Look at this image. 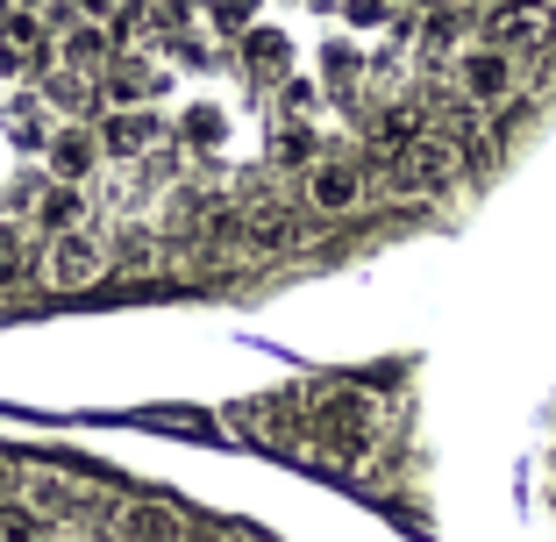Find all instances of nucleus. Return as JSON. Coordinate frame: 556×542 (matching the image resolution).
Segmentation results:
<instances>
[{"instance_id":"obj_15","label":"nucleus","mask_w":556,"mask_h":542,"mask_svg":"<svg viewBox=\"0 0 556 542\" xmlns=\"http://www.w3.org/2000/svg\"><path fill=\"white\" fill-rule=\"evenodd\" d=\"M286 65H293V50H286V36H278V29H250V36H243V72L278 79Z\"/></svg>"},{"instance_id":"obj_12","label":"nucleus","mask_w":556,"mask_h":542,"mask_svg":"<svg viewBox=\"0 0 556 542\" xmlns=\"http://www.w3.org/2000/svg\"><path fill=\"white\" fill-rule=\"evenodd\" d=\"M293 236H300V222H293V207H257V214H243V243L257 250V257H278V250H293Z\"/></svg>"},{"instance_id":"obj_4","label":"nucleus","mask_w":556,"mask_h":542,"mask_svg":"<svg viewBox=\"0 0 556 542\" xmlns=\"http://www.w3.org/2000/svg\"><path fill=\"white\" fill-rule=\"evenodd\" d=\"M300 414H307V400H300V393L236 400V407H229V428H236V436H257V443H271V450H293L300 443Z\"/></svg>"},{"instance_id":"obj_1","label":"nucleus","mask_w":556,"mask_h":542,"mask_svg":"<svg viewBox=\"0 0 556 542\" xmlns=\"http://www.w3.org/2000/svg\"><path fill=\"white\" fill-rule=\"evenodd\" d=\"M307 436L321 443V457L336 464H364L371 457V436H378V414L357 386H328V393L307 400Z\"/></svg>"},{"instance_id":"obj_27","label":"nucleus","mask_w":556,"mask_h":542,"mask_svg":"<svg viewBox=\"0 0 556 542\" xmlns=\"http://www.w3.org/2000/svg\"><path fill=\"white\" fill-rule=\"evenodd\" d=\"M72 15H86V22H108V15H122V0H72Z\"/></svg>"},{"instance_id":"obj_26","label":"nucleus","mask_w":556,"mask_h":542,"mask_svg":"<svg viewBox=\"0 0 556 542\" xmlns=\"http://www.w3.org/2000/svg\"><path fill=\"white\" fill-rule=\"evenodd\" d=\"M22 486H29V471H15V464L0 457V507H8V500H22Z\"/></svg>"},{"instance_id":"obj_23","label":"nucleus","mask_w":556,"mask_h":542,"mask_svg":"<svg viewBox=\"0 0 556 542\" xmlns=\"http://www.w3.org/2000/svg\"><path fill=\"white\" fill-rule=\"evenodd\" d=\"M186 136H193L200 150H214V143H222V136H229V122L214 115V108H193V115H186Z\"/></svg>"},{"instance_id":"obj_16","label":"nucleus","mask_w":556,"mask_h":542,"mask_svg":"<svg viewBox=\"0 0 556 542\" xmlns=\"http://www.w3.org/2000/svg\"><path fill=\"white\" fill-rule=\"evenodd\" d=\"M50 514H36L29 500H8V507H0V542H50Z\"/></svg>"},{"instance_id":"obj_19","label":"nucleus","mask_w":556,"mask_h":542,"mask_svg":"<svg viewBox=\"0 0 556 542\" xmlns=\"http://www.w3.org/2000/svg\"><path fill=\"white\" fill-rule=\"evenodd\" d=\"M414 136H421V108H414V100H400V108H386V115H378V143H386V150L414 143Z\"/></svg>"},{"instance_id":"obj_21","label":"nucleus","mask_w":556,"mask_h":542,"mask_svg":"<svg viewBox=\"0 0 556 542\" xmlns=\"http://www.w3.org/2000/svg\"><path fill=\"white\" fill-rule=\"evenodd\" d=\"M22 272H29V243L0 222V293H8V286H22Z\"/></svg>"},{"instance_id":"obj_10","label":"nucleus","mask_w":556,"mask_h":542,"mask_svg":"<svg viewBox=\"0 0 556 542\" xmlns=\"http://www.w3.org/2000/svg\"><path fill=\"white\" fill-rule=\"evenodd\" d=\"M22 500H29L36 514H50V521H79V514H86V493L72 486L65 471H29V486H22Z\"/></svg>"},{"instance_id":"obj_13","label":"nucleus","mask_w":556,"mask_h":542,"mask_svg":"<svg viewBox=\"0 0 556 542\" xmlns=\"http://www.w3.org/2000/svg\"><path fill=\"white\" fill-rule=\"evenodd\" d=\"M150 136H157V122H150V115H129V108H115V115L100 122V150H108V157H143Z\"/></svg>"},{"instance_id":"obj_5","label":"nucleus","mask_w":556,"mask_h":542,"mask_svg":"<svg viewBox=\"0 0 556 542\" xmlns=\"http://www.w3.org/2000/svg\"><path fill=\"white\" fill-rule=\"evenodd\" d=\"M457 86H464L471 108H500V100L514 93V50H500V43L464 50V58H457Z\"/></svg>"},{"instance_id":"obj_18","label":"nucleus","mask_w":556,"mask_h":542,"mask_svg":"<svg viewBox=\"0 0 556 542\" xmlns=\"http://www.w3.org/2000/svg\"><path fill=\"white\" fill-rule=\"evenodd\" d=\"M65 58H72V65H100V58H108V29H100V22H72V29H65Z\"/></svg>"},{"instance_id":"obj_3","label":"nucleus","mask_w":556,"mask_h":542,"mask_svg":"<svg viewBox=\"0 0 556 542\" xmlns=\"http://www.w3.org/2000/svg\"><path fill=\"white\" fill-rule=\"evenodd\" d=\"M100 272H108V250L86 229L50 236V250H43V286L50 293H86V286H100Z\"/></svg>"},{"instance_id":"obj_11","label":"nucleus","mask_w":556,"mask_h":542,"mask_svg":"<svg viewBox=\"0 0 556 542\" xmlns=\"http://www.w3.org/2000/svg\"><path fill=\"white\" fill-rule=\"evenodd\" d=\"M122 542H186V521L164 500H129L122 507Z\"/></svg>"},{"instance_id":"obj_24","label":"nucleus","mask_w":556,"mask_h":542,"mask_svg":"<svg viewBox=\"0 0 556 542\" xmlns=\"http://www.w3.org/2000/svg\"><path fill=\"white\" fill-rule=\"evenodd\" d=\"M250 15H257V0H214V29L222 36H243Z\"/></svg>"},{"instance_id":"obj_28","label":"nucleus","mask_w":556,"mask_h":542,"mask_svg":"<svg viewBox=\"0 0 556 542\" xmlns=\"http://www.w3.org/2000/svg\"><path fill=\"white\" fill-rule=\"evenodd\" d=\"M22 8H29V0H22Z\"/></svg>"},{"instance_id":"obj_9","label":"nucleus","mask_w":556,"mask_h":542,"mask_svg":"<svg viewBox=\"0 0 556 542\" xmlns=\"http://www.w3.org/2000/svg\"><path fill=\"white\" fill-rule=\"evenodd\" d=\"M100 136L93 129H50V143H43V165H50V179H72V186H86L100 172Z\"/></svg>"},{"instance_id":"obj_17","label":"nucleus","mask_w":556,"mask_h":542,"mask_svg":"<svg viewBox=\"0 0 556 542\" xmlns=\"http://www.w3.org/2000/svg\"><path fill=\"white\" fill-rule=\"evenodd\" d=\"M43 93H50V108H58V115H86V108H93V79H86L79 65H72V72H50Z\"/></svg>"},{"instance_id":"obj_14","label":"nucleus","mask_w":556,"mask_h":542,"mask_svg":"<svg viewBox=\"0 0 556 542\" xmlns=\"http://www.w3.org/2000/svg\"><path fill=\"white\" fill-rule=\"evenodd\" d=\"M36 222H43L50 236L79 229V222H86V193H79V186H72V179H58V186H50L43 200H36Z\"/></svg>"},{"instance_id":"obj_6","label":"nucleus","mask_w":556,"mask_h":542,"mask_svg":"<svg viewBox=\"0 0 556 542\" xmlns=\"http://www.w3.org/2000/svg\"><path fill=\"white\" fill-rule=\"evenodd\" d=\"M357 200H364L357 157H314L307 165V207L314 214H357Z\"/></svg>"},{"instance_id":"obj_20","label":"nucleus","mask_w":556,"mask_h":542,"mask_svg":"<svg viewBox=\"0 0 556 542\" xmlns=\"http://www.w3.org/2000/svg\"><path fill=\"white\" fill-rule=\"evenodd\" d=\"M122 272H129V279H143V272H157V236L150 229H122Z\"/></svg>"},{"instance_id":"obj_8","label":"nucleus","mask_w":556,"mask_h":542,"mask_svg":"<svg viewBox=\"0 0 556 542\" xmlns=\"http://www.w3.org/2000/svg\"><path fill=\"white\" fill-rule=\"evenodd\" d=\"M50 65V50H43V22L22 8V15L0 22V79H36V72Z\"/></svg>"},{"instance_id":"obj_2","label":"nucleus","mask_w":556,"mask_h":542,"mask_svg":"<svg viewBox=\"0 0 556 542\" xmlns=\"http://www.w3.org/2000/svg\"><path fill=\"white\" fill-rule=\"evenodd\" d=\"M457 157L464 150L450 143V136H414V143H400L393 150V193H407V200H428V193H442V186L457 179Z\"/></svg>"},{"instance_id":"obj_7","label":"nucleus","mask_w":556,"mask_h":542,"mask_svg":"<svg viewBox=\"0 0 556 542\" xmlns=\"http://www.w3.org/2000/svg\"><path fill=\"white\" fill-rule=\"evenodd\" d=\"M485 43L514 50V58H535V50L549 43V8H542V0H514V8H500V15L485 22Z\"/></svg>"},{"instance_id":"obj_25","label":"nucleus","mask_w":556,"mask_h":542,"mask_svg":"<svg viewBox=\"0 0 556 542\" xmlns=\"http://www.w3.org/2000/svg\"><path fill=\"white\" fill-rule=\"evenodd\" d=\"M343 15L357 22V29H378V22L393 15V8H386V0H343Z\"/></svg>"},{"instance_id":"obj_22","label":"nucleus","mask_w":556,"mask_h":542,"mask_svg":"<svg viewBox=\"0 0 556 542\" xmlns=\"http://www.w3.org/2000/svg\"><path fill=\"white\" fill-rule=\"evenodd\" d=\"M271 157H278V165H314V136H307V129H293V122H286V129L271 136Z\"/></svg>"}]
</instances>
